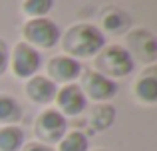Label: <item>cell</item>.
<instances>
[{"label": "cell", "instance_id": "7a4b0ae2", "mask_svg": "<svg viewBox=\"0 0 157 151\" xmlns=\"http://www.w3.org/2000/svg\"><path fill=\"white\" fill-rule=\"evenodd\" d=\"M135 60L129 56L127 48L111 44L104 46L96 54V72H100L105 77H125L133 72Z\"/></svg>", "mask_w": 157, "mask_h": 151}, {"label": "cell", "instance_id": "8fae6325", "mask_svg": "<svg viewBox=\"0 0 157 151\" xmlns=\"http://www.w3.org/2000/svg\"><path fill=\"white\" fill-rule=\"evenodd\" d=\"M135 93L139 100L147 101V104H155L157 101V74L155 66H149L135 81Z\"/></svg>", "mask_w": 157, "mask_h": 151}, {"label": "cell", "instance_id": "277c9868", "mask_svg": "<svg viewBox=\"0 0 157 151\" xmlns=\"http://www.w3.org/2000/svg\"><path fill=\"white\" fill-rule=\"evenodd\" d=\"M66 129H68L66 117L58 109H46L36 119V135L44 141V145L60 143V139L66 135Z\"/></svg>", "mask_w": 157, "mask_h": 151}, {"label": "cell", "instance_id": "9a60e30c", "mask_svg": "<svg viewBox=\"0 0 157 151\" xmlns=\"http://www.w3.org/2000/svg\"><path fill=\"white\" fill-rule=\"evenodd\" d=\"M92 127L98 129V131H105V129H109L111 125H113L115 121V108H111V105L107 104H100L94 108L92 111Z\"/></svg>", "mask_w": 157, "mask_h": 151}, {"label": "cell", "instance_id": "52a82bcc", "mask_svg": "<svg viewBox=\"0 0 157 151\" xmlns=\"http://www.w3.org/2000/svg\"><path fill=\"white\" fill-rule=\"evenodd\" d=\"M127 48L131 58L141 60L143 64H153L157 60V42L149 30H133L127 34Z\"/></svg>", "mask_w": 157, "mask_h": 151}, {"label": "cell", "instance_id": "d6986e66", "mask_svg": "<svg viewBox=\"0 0 157 151\" xmlns=\"http://www.w3.org/2000/svg\"><path fill=\"white\" fill-rule=\"evenodd\" d=\"M24 151H54V149L50 145H44V143H30V145H26Z\"/></svg>", "mask_w": 157, "mask_h": 151}, {"label": "cell", "instance_id": "9c48e42d", "mask_svg": "<svg viewBox=\"0 0 157 151\" xmlns=\"http://www.w3.org/2000/svg\"><path fill=\"white\" fill-rule=\"evenodd\" d=\"M48 74L50 80L56 81H64L66 84H72L74 80H78V76L82 74V64L78 60L70 58V56H56L48 62Z\"/></svg>", "mask_w": 157, "mask_h": 151}, {"label": "cell", "instance_id": "30bf717a", "mask_svg": "<svg viewBox=\"0 0 157 151\" xmlns=\"http://www.w3.org/2000/svg\"><path fill=\"white\" fill-rule=\"evenodd\" d=\"M58 85L46 76H34L26 84V93L34 104H50L56 97Z\"/></svg>", "mask_w": 157, "mask_h": 151}, {"label": "cell", "instance_id": "3957f363", "mask_svg": "<svg viewBox=\"0 0 157 151\" xmlns=\"http://www.w3.org/2000/svg\"><path fill=\"white\" fill-rule=\"evenodd\" d=\"M22 36L26 40V44H30L32 48H52L60 42V28L56 26V22L48 18H32L24 24Z\"/></svg>", "mask_w": 157, "mask_h": 151}, {"label": "cell", "instance_id": "5bb4252c", "mask_svg": "<svg viewBox=\"0 0 157 151\" xmlns=\"http://www.w3.org/2000/svg\"><path fill=\"white\" fill-rule=\"evenodd\" d=\"M22 117V108L12 96L0 93V123H16Z\"/></svg>", "mask_w": 157, "mask_h": 151}, {"label": "cell", "instance_id": "7c38bea8", "mask_svg": "<svg viewBox=\"0 0 157 151\" xmlns=\"http://www.w3.org/2000/svg\"><path fill=\"white\" fill-rule=\"evenodd\" d=\"M101 24H104L105 32L119 36V34H125V32L129 30L131 20L125 12L117 10V8H109V10L104 12V16H101Z\"/></svg>", "mask_w": 157, "mask_h": 151}, {"label": "cell", "instance_id": "2e32d148", "mask_svg": "<svg viewBox=\"0 0 157 151\" xmlns=\"http://www.w3.org/2000/svg\"><path fill=\"white\" fill-rule=\"evenodd\" d=\"M88 147H90L88 137L82 131L66 133L60 139V143H58V151H88Z\"/></svg>", "mask_w": 157, "mask_h": 151}, {"label": "cell", "instance_id": "5b68a950", "mask_svg": "<svg viewBox=\"0 0 157 151\" xmlns=\"http://www.w3.org/2000/svg\"><path fill=\"white\" fill-rule=\"evenodd\" d=\"M40 64H42V58H40L38 50H34L26 42L16 44L14 54H12V70L18 77H22V80L34 77L36 72L40 70Z\"/></svg>", "mask_w": 157, "mask_h": 151}, {"label": "cell", "instance_id": "ffe728a7", "mask_svg": "<svg viewBox=\"0 0 157 151\" xmlns=\"http://www.w3.org/2000/svg\"><path fill=\"white\" fill-rule=\"evenodd\" d=\"M96 151H104V149H96Z\"/></svg>", "mask_w": 157, "mask_h": 151}, {"label": "cell", "instance_id": "6da1fadb", "mask_svg": "<svg viewBox=\"0 0 157 151\" xmlns=\"http://www.w3.org/2000/svg\"><path fill=\"white\" fill-rule=\"evenodd\" d=\"M62 46L70 58H92L105 46V36L94 24H76L62 38Z\"/></svg>", "mask_w": 157, "mask_h": 151}, {"label": "cell", "instance_id": "4fadbf2b", "mask_svg": "<svg viewBox=\"0 0 157 151\" xmlns=\"http://www.w3.org/2000/svg\"><path fill=\"white\" fill-rule=\"evenodd\" d=\"M24 145V131L16 125L0 129V151H20Z\"/></svg>", "mask_w": 157, "mask_h": 151}, {"label": "cell", "instance_id": "ac0fdd59", "mask_svg": "<svg viewBox=\"0 0 157 151\" xmlns=\"http://www.w3.org/2000/svg\"><path fill=\"white\" fill-rule=\"evenodd\" d=\"M8 68V46L4 40H0V76L6 72Z\"/></svg>", "mask_w": 157, "mask_h": 151}, {"label": "cell", "instance_id": "e0dca14e", "mask_svg": "<svg viewBox=\"0 0 157 151\" xmlns=\"http://www.w3.org/2000/svg\"><path fill=\"white\" fill-rule=\"evenodd\" d=\"M54 0H24L22 10L26 16H32V18H42L48 12L52 10Z\"/></svg>", "mask_w": 157, "mask_h": 151}, {"label": "cell", "instance_id": "ba28073f", "mask_svg": "<svg viewBox=\"0 0 157 151\" xmlns=\"http://www.w3.org/2000/svg\"><path fill=\"white\" fill-rule=\"evenodd\" d=\"M56 104L66 115H78L86 109L88 105V97L84 96L82 88L78 84H66L56 92ZM62 113V115H64Z\"/></svg>", "mask_w": 157, "mask_h": 151}, {"label": "cell", "instance_id": "8992f818", "mask_svg": "<svg viewBox=\"0 0 157 151\" xmlns=\"http://www.w3.org/2000/svg\"><path fill=\"white\" fill-rule=\"evenodd\" d=\"M82 92H84L86 97H92L96 101H105L111 100V97L117 93V84L109 77L101 76L100 72L90 70L86 72L84 77H82Z\"/></svg>", "mask_w": 157, "mask_h": 151}]
</instances>
